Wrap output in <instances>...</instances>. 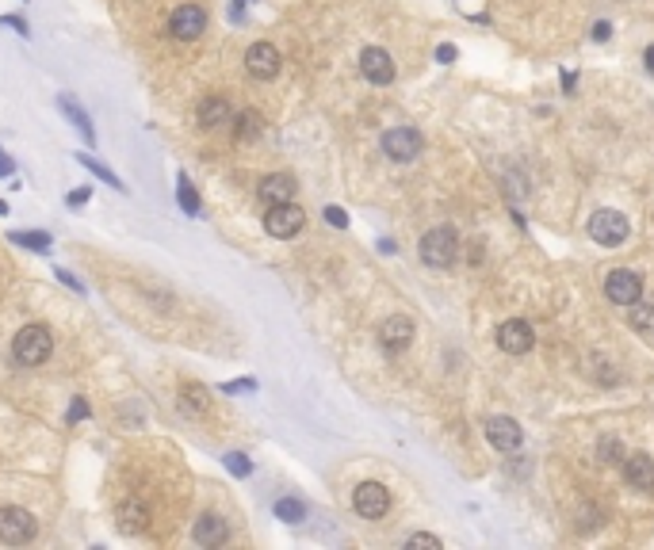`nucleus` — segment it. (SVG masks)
I'll use <instances>...</instances> for the list:
<instances>
[{"instance_id":"obj_1","label":"nucleus","mask_w":654,"mask_h":550,"mask_svg":"<svg viewBox=\"0 0 654 550\" xmlns=\"http://www.w3.org/2000/svg\"><path fill=\"white\" fill-rule=\"evenodd\" d=\"M51 352H54V336L46 325H23L20 333H15V341H12V355L20 360L23 367H39L51 360Z\"/></svg>"},{"instance_id":"obj_2","label":"nucleus","mask_w":654,"mask_h":550,"mask_svg":"<svg viewBox=\"0 0 654 550\" xmlns=\"http://www.w3.org/2000/svg\"><path fill=\"white\" fill-rule=\"evenodd\" d=\"M456 252H459V237L452 225H437V230H428L421 237V261L428 268H448L456 261Z\"/></svg>"},{"instance_id":"obj_3","label":"nucleus","mask_w":654,"mask_h":550,"mask_svg":"<svg viewBox=\"0 0 654 550\" xmlns=\"http://www.w3.org/2000/svg\"><path fill=\"white\" fill-rule=\"evenodd\" d=\"M39 536V520L31 516L27 509H0V543H8V546H27L31 539Z\"/></svg>"},{"instance_id":"obj_4","label":"nucleus","mask_w":654,"mask_h":550,"mask_svg":"<svg viewBox=\"0 0 654 550\" xmlns=\"http://www.w3.org/2000/svg\"><path fill=\"white\" fill-rule=\"evenodd\" d=\"M589 237H594L597 245H604V249L624 245V241H628V218L620 215V210L604 206V210H597V215L589 218Z\"/></svg>"},{"instance_id":"obj_5","label":"nucleus","mask_w":654,"mask_h":550,"mask_svg":"<svg viewBox=\"0 0 654 550\" xmlns=\"http://www.w3.org/2000/svg\"><path fill=\"white\" fill-rule=\"evenodd\" d=\"M353 509L364 516V520H382L391 512V493L382 481H360L353 493Z\"/></svg>"},{"instance_id":"obj_6","label":"nucleus","mask_w":654,"mask_h":550,"mask_svg":"<svg viewBox=\"0 0 654 550\" xmlns=\"http://www.w3.org/2000/svg\"><path fill=\"white\" fill-rule=\"evenodd\" d=\"M203 31H207V12H203L199 5H180V8H172V15H169V35H172V39L196 42Z\"/></svg>"},{"instance_id":"obj_7","label":"nucleus","mask_w":654,"mask_h":550,"mask_svg":"<svg viewBox=\"0 0 654 550\" xmlns=\"http://www.w3.org/2000/svg\"><path fill=\"white\" fill-rule=\"evenodd\" d=\"M604 295H609V302H616V306H631V302L643 298V280L628 268H616V271H609V280H604Z\"/></svg>"},{"instance_id":"obj_8","label":"nucleus","mask_w":654,"mask_h":550,"mask_svg":"<svg viewBox=\"0 0 654 550\" xmlns=\"http://www.w3.org/2000/svg\"><path fill=\"white\" fill-rule=\"evenodd\" d=\"M302 222H307V215H302L295 203H276V206H268V215H264V230L272 237H295L302 230Z\"/></svg>"},{"instance_id":"obj_9","label":"nucleus","mask_w":654,"mask_h":550,"mask_svg":"<svg viewBox=\"0 0 654 550\" xmlns=\"http://www.w3.org/2000/svg\"><path fill=\"white\" fill-rule=\"evenodd\" d=\"M421 145H425L421 134L410 131V126H394V131L382 134V153H387L391 160H402V165L421 153Z\"/></svg>"},{"instance_id":"obj_10","label":"nucleus","mask_w":654,"mask_h":550,"mask_svg":"<svg viewBox=\"0 0 654 550\" xmlns=\"http://www.w3.org/2000/svg\"><path fill=\"white\" fill-rule=\"evenodd\" d=\"M245 69L257 80H272L280 73V50L272 42H253L245 50Z\"/></svg>"},{"instance_id":"obj_11","label":"nucleus","mask_w":654,"mask_h":550,"mask_svg":"<svg viewBox=\"0 0 654 550\" xmlns=\"http://www.w3.org/2000/svg\"><path fill=\"white\" fill-rule=\"evenodd\" d=\"M532 325L529 321H520V317H513V321H502L498 325V348L502 352H509V355H524V352H532Z\"/></svg>"},{"instance_id":"obj_12","label":"nucleus","mask_w":654,"mask_h":550,"mask_svg":"<svg viewBox=\"0 0 654 550\" xmlns=\"http://www.w3.org/2000/svg\"><path fill=\"white\" fill-rule=\"evenodd\" d=\"M191 539H196L199 546H207V550H215V546H222L230 539V524L222 520L218 512H203L196 520V527H191Z\"/></svg>"},{"instance_id":"obj_13","label":"nucleus","mask_w":654,"mask_h":550,"mask_svg":"<svg viewBox=\"0 0 654 550\" xmlns=\"http://www.w3.org/2000/svg\"><path fill=\"white\" fill-rule=\"evenodd\" d=\"M360 73L368 77L372 85H391L394 80V61L382 46H368V50L360 54Z\"/></svg>"},{"instance_id":"obj_14","label":"nucleus","mask_w":654,"mask_h":550,"mask_svg":"<svg viewBox=\"0 0 654 550\" xmlns=\"http://www.w3.org/2000/svg\"><path fill=\"white\" fill-rule=\"evenodd\" d=\"M486 440L498 447V451H517L520 440H524V432L513 417H490L486 420Z\"/></svg>"},{"instance_id":"obj_15","label":"nucleus","mask_w":654,"mask_h":550,"mask_svg":"<svg viewBox=\"0 0 654 550\" xmlns=\"http://www.w3.org/2000/svg\"><path fill=\"white\" fill-rule=\"evenodd\" d=\"M410 341H413V321L410 317L394 314L379 325V344L387 352H402V348H410Z\"/></svg>"},{"instance_id":"obj_16","label":"nucleus","mask_w":654,"mask_h":550,"mask_svg":"<svg viewBox=\"0 0 654 550\" xmlns=\"http://www.w3.org/2000/svg\"><path fill=\"white\" fill-rule=\"evenodd\" d=\"M257 196H261V203H268V206H276V203H291V199H295V180H291L287 172L264 176L261 188H257Z\"/></svg>"},{"instance_id":"obj_17","label":"nucleus","mask_w":654,"mask_h":550,"mask_svg":"<svg viewBox=\"0 0 654 550\" xmlns=\"http://www.w3.org/2000/svg\"><path fill=\"white\" fill-rule=\"evenodd\" d=\"M146 520H150V512H146V505H142L138 497H126L119 505V531H123V536H138V531L146 527Z\"/></svg>"},{"instance_id":"obj_18","label":"nucleus","mask_w":654,"mask_h":550,"mask_svg":"<svg viewBox=\"0 0 654 550\" xmlns=\"http://www.w3.org/2000/svg\"><path fill=\"white\" fill-rule=\"evenodd\" d=\"M624 478L635 485V490H654V463L643 455V451H635V455H628V463H624Z\"/></svg>"},{"instance_id":"obj_19","label":"nucleus","mask_w":654,"mask_h":550,"mask_svg":"<svg viewBox=\"0 0 654 550\" xmlns=\"http://www.w3.org/2000/svg\"><path fill=\"white\" fill-rule=\"evenodd\" d=\"M196 115H199V126H207V131H218V126L230 123V104L222 100V96H207Z\"/></svg>"},{"instance_id":"obj_20","label":"nucleus","mask_w":654,"mask_h":550,"mask_svg":"<svg viewBox=\"0 0 654 550\" xmlns=\"http://www.w3.org/2000/svg\"><path fill=\"white\" fill-rule=\"evenodd\" d=\"M207 386H199V382H184L180 386V409L184 413H191V417H203L207 413Z\"/></svg>"},{"instance_id":"obj_21","label":"nucleus","mask_w":654,"mask_h":550,"mask_svg":"<svg viewBox=\"0 0 654 550\" xmlns=\"http://www.w3.org/2000/svg\"><path fill=\"white\" fill-rule=\"evenodd\" d=\"M58 104H61V111H66V115L73 119V126H77V131H81V134H85V138H88V142L96 145V131H92V119L85 115V107H81V104H77V100H73V96H61V100H58Z\"/></svg>"},{"instance_id":"obj_22","label":"nucleus","mask_w":654,"mask_h":550,"mask_svg":"<svg viewBox=\"0 0 654 550\" xmlns=\"http://www.w3.org/2000/svg\"><path fill=\"white\" fill-rule=\"evenodd\" d=\"M628 321H631V329H635V333L654 336V306H650V302H631Z\"/></svg>"},{"instance_id":"obj_23","label":"nucleus","mask_w":654,"mask_h":550,"mask_svg":"<svg viewBox=\"0 0 654 550\" xmlns=\"http://www.w3.org/2000/svg\"><path fill=\"white\" fill-rule=\"evenodd\" d=\"M276 520H283V524H302V520H307V505H302V500H295V497H280L276 500Z\"/></svg>"},{"instance_id":"obj_24","label":"nucleus","mask_w":654,"mask_h":550,"mask_svg":"<svg viewBox=\"0 0 654 550\" xmlns=\"http://www.w3.org/2000/svg\"><path fill=\"white\" fill-rule=\"evenodd\" d=\"M8 241H15V245H23L31 252H51V234H42V230H31V234L15 230V234H8Z\"/></svg>"},{"instance_id":"obj_25","label":"nucleus","mask_w":654,"mask_h":550,"mask_svg":"<svg viewBox=\"0 0 654 550\" xmlns=\"http://www.w3.org/2000/svg\"><path fill=\"white\" fill-rule=\"evenodd\" d=\"M257 134H261V115H257V111H253V107H249V111H242V115H237V126H234V138H237V142H253V138H257Z\"/></svg>"},{"instance_id":"obj_26","label":"nucleus","mask_w":654,"mask_h":550,"mask_svg":"<svg viewBox=\"0 0 654 550\" xmlns=\"http://www.w3.org/2000/svg\"><path fill=\"white\" fill-rule=\"evenodd\" d=\"M77 160H81V165H85V169H88L92 176H100V180H104L107 188H115V191H126V184H123V180H119V176H115V172H111L107 165H100V160H92L88 153H77Z\"/></svg>"},{"instance_id":"obj_27","label":"nucleus","mask_w":654,"mask_h":550,"mask_svg":"<svg viewBox=\"0 0 654 550\" xmlns=\"http://www.w3.org/2000/svg\"><path fill=\"white\" fill-rule=\"evenodd\" d=\"M177 199H180V206L188 210V215H199V196H196V188H191V180L188 176H180V184H177Z\"/></svg>"},{"instance_id":"obj_28","label":"nucleus","mask_w":654,"mask_h":550,"mask_svg":"<svg viewBox=\"0 0 654 550\" xmlns=\"http://www.w3.org/2000/svg\"><path fill=\"white\" fill-rule=\"evenodd\" d=\"M222 466H226L234 478H249L253 474V463H249V455H242V451H230V455H222Z\"/></svg>"},{"instance_id":"obj_29","label":"nucleus","mask_w":654,"mask_h":550,"mask_svg":"<svg viewBox=\"0 0 654 550\" xmlns=\"http://www.w3.org/2000/svg\"><path fill=\"white\" fill-rule=\"evenodd\" d=\"M218 390L222 394H253L257 390V379H234V382H222Z\"/></svg>"},{"instance_id":"obj_30","label":"nucleus","mask_w":654,"mask_h":550,"mask_svg":"<svg viewBox=\"0 0 654 550\" xmlns=\"http://www.w3.org/2000/svg\"><path fill=\"white\" fill-rule=\"evenodd\" d=\"M0 23H5V27H12L15 35H23V39L31 35V23L23 20V15H0Z\"/></svg>"},{"instance_id":"obj_31","label":"nucleus","mask_w":654,"mask_h":550,"mask_svg":"<svg viewBox=\"0 0 654 550\" xmlns=\"http://www.w3.org/2000/svg\"><path fill=\"white\" fill-rule=\"evenodd\" d=\"M92 409H88V401L85 398H73V406H69V425H77V420H88Z\"/></svg>"},{"instance_id":"obj_32","label":"nucleus","mask_w":654,"mask_h":550,"mask_svg":"<svg viewBox=\"0 0 654 550\" xmlns=\"http://www.w3.org/2000/svg\"><path fill=\"white\" fill-rule=\"evenodd\" d=\"M326 222L337 225V230H345V225H348V215H345L341 206H326Z\"/></svg>"},{"instance_id":"obj_33","label":"nucleus","mask_w":654,"mask_h":550,"mask_svg":"<svg viewBox=\"0 0 654 550\" xmlns=\"http://www.w3.org/2000/svg\"><path fill=\"white\" fill-rule=\"evenodd\" d=\"M54 275H58V280H61V283H66V287H73V290H77V295H85V283H81V280H77V275H73V271H66V268H58Z\"/></svg>"},{"instance_id":"obj_34","label":"nucleus","mask_w":654,"mask_h":550,"mask_svg":"<svg viewBox=\"0 0 654 550\" xmlns=\"http://www.w3.org/2000/svg\"><path fill=\"white\" fill-rule=\"evenodd\" d=\"M406 546H433V550H440L444 543H440L437 536H425V531H421V536H410V539H406Z\"/></svg>"},{"instance_id":"obj_35","label":"nucleus","mask_w":654,"mask_h":550,"mask_svg":"<svg viewBox=\"0 0 654 550\" xmlns=\"http://www.w3.org/2000/svg\"><path fill=\"white\" fill-rule=\"evenodd\" d=\"M92 199V188H77V191H69V206L77 210V206H85Z\"/></svg>"},{"instance_id":"obj_36","label":"nucleus","mask_w":654,"mask_h":550,"mask_svg":"<svg viewBox=\"0 0 654 550\" xmlns=\"http://www.w3.org/2000/svg\"><path fill=\"white\" fill-rule=\"evenodd\" d=\"M437 61H444V66L456 61V46H437Z\"/></svg>"},{"instance_id":"obj_37","label":"nucleus","mask_w":654,"mask_h":550,"mask_svg":"<svg viewBox=\"0 0 654 550\" xmlns=\"http://www.w3.org/2000/svg\"><path fill=\"white\" fill-rule=\"evenodd\" d=\"M12 172H15V165H12V157H8L5 150H0V176H12Z\"/></svg>"},{"instance_id":"obj_38","label":"nucleus","mask_w":654,"mask_h":550,"mask_svg":"<svg viewBox=\"0 0 654 550\" xmlns=\"http://www.w3.org/2000/svg\"><path fill=\"white\" fill-rule=\"evenodd\" d=\"M609 35H613V27H609V23H597V27H594V39H601V42H604Z\"/></svg>"},{"instance_id":"obj_39","label":"nucleus","mask_w":654,"mask_h":550,"mask_svg":"<svg viewBox=\"0 0 654 550\" xmlns=\"http://www.w3.org/2000/svg\"><path fill=\"white\" fill-rule=\"evenodd\" d=\"M647 69L654 73V46H647Z\"/></svg>"},{"instance_id":"obj_40","label":"nucleus","mask_w":654,"mask_h":550,"mask_svg":"<svg viewBox=\"0 0 654 550\" xmlns=\"http://www.w3.org/2000/svg\"><path fill=\"white\" fill-rule=\"evenodd\" d=\"M0 215H8V203L5 199H0Z\"/></svg>"}]
</instances>
